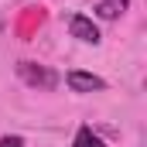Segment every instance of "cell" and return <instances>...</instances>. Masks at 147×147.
<instances>
[{"instance_id":"cell-2","label":"cell","mask_w":147,"mask_h":147,"mask_svg":"<svg viewBox=\"0 0 147 147\" xmlns=\"http://www.w3.org/2000/svg\"><path fill=\"white\" fill-rule=\"evenodd\" d=\"M69 31H72V38L86 41V45H99V28H96L92 17H86V14H72V17H69Z\"/></svg>"},{"instance_id":"cell-1","label":"cell","mask_w":147,"mask_h":147,"mask_svg":"<svg viewBox=\"0 0 147 147\" xmlns=\"http://www.w3.org/2000/svg\"><path fill=\"white\" fill-rule=\"evenodd\" d=\"M17 75H21L24 86L41 89V92H51L58 86V72L48 69V65H38V62H17Z\"/></svg>"},{"instance_id":"cell-3","label":"cell","mask_w":147,"mask_h":147,"mask_svg":"<svg viewBox=\"0 0 147 147\" xmlns=\"http://www.w3.org/2000/svg\"><path fill=\"white\" fill-rule=\"evenodd\" d=\"M65 82H69L72 92H99V89H106V82L99 75H92V72H69Z\"/></svg>"},{"instance_id":"cell-6","label":"cell","mask_w":147,"mask_h":147,"mask_svg":"<svg viewBox=\"0 0 147 147\" xmlns=\"http://www.w3.org/2000/svg\"><path fill=\"white\" fill-rule=\"evenodd\" d=\"M0 147H24L21 137H0Z\"/></svg>"},{"instance_id":"cell-4","label":"cell","mask_w":147,"mask_h":147,"mask_svg":"<svg viewBox=\"0 0 147 147\" xmlns=\"http://www.w3.org/2000/svg\"><path fill=\"white\" fill-rule=\"evenodd\" d=\"M127 7H130V0H99V3H96V14H99L103 21H116Z\"/></svg>"},{"instance_id":"cell-5","label":"cell","mask_w":147,"mask_h":147,"mask_svg":"<svg viewBox=\"0 0 147 147\" xmlns=\"http://www.w3.org/2000/svg\"><path fill=\"white\" fill-rule=\"evenodd\" d=\"M72 147H106L96 134H92V127H79V134H75V144Z\"/></svg>"}]
</instances>
